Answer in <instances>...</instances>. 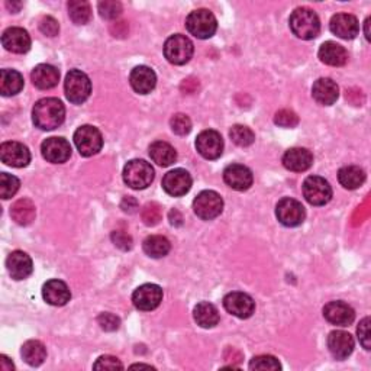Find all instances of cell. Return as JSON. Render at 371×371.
I'll list each match as a JSON object with an SVG mask.
<instances>
[{
    "mask_svg": "<svg viewBox=\"0 0 371 371\" xmlns=\"http://www.w3.org/2000/svg\"><path fill=\"white\" fill-rule=\"evenodd\" d=\"M66 118V108L61 101L55 97H46L38 101L32 110V121L42 131H52L63 125Z\"/></svg>",
    "mask_w": 371,
    "mask_h": 371,
    "instance_id": "1",
    "label": "cell"
},
{
    "mask_svg": "<svg viewBox=\"0 0 371 371\" xmlns=\"http://www.w3.org/2000/svg\"><path fill=\"white\" fill-rule=\"evenodd\" d=\"M290 30L301 39H313L319 35L321 21L309 8H297L290 17Z\"/></svg>",
    "mask_w": 371,
    "mask_h": 371,
    "instance_id": "2",
    "label": "cell"
},
{
    "mask_svg": "<svg viewBox=\"0 0 371 371\" xmlns=\"http://www.w3.org/2000/svg\"><path fill=\"white\" fill-rule=\"evenodd\" d=\"M66 96L71 103L81 105L88 101L92 93V83L88 74L80 70H71L64 81Z\"/></svg>",
    "mask_w": 371,
    "mask_h": 371,
    "instance_id": "3",
    "label": "cell"
},
{
    "mask_svg": "<svg viewBox=\"0 0 371 371\" xmlns=\"http://www.w3.org/2000/svg\"><path fill=\"white\" fill-rule=\"evenodd\" d=\"M186 28H188V31L193 37L199 39H208L215 35L218 30V22L210 10L197 9L192 12L188 19H186Z\"/></svg>",
    "mask_w": 371,
    "mask_h": 371,
    "instance_id": "4",
    "label": "cell"
},
{
    "mask_svg": "<svg viewBox=\"0 0 371 371\" xmlns=\"http://www.w3.org/2000/svg\"><path fill=\"white\" fill-rule=\"evenodd\" d=\"M123 181L131 189H147L154 180V168L144 160H131L123 167Z\"/></svg>",
    "mask_w": 371,
    "mask_h": 371,
    "instance_id": "5",
    "label": "cell"
},
{
    "mask_svg": "<svg viewBox=\"0 0 371 371\" xmlns=\"http://www.w3.org/2000/svg\"><path fill=\"white\" fill-rule=\"evenodd\" d=\"M193 44L192 41L184 35H173L170 37L164 44V55L166 59L174 66H183L189 63L193 55Z\"/></svg>",
    "mask_w": 371,
    "mask_h": 371,
    "instance_id": "6",
    "label": "cell"
},
{
    "mask_svg": "<svg viewBox=\"0 0 371 371\" xmlns=\"http://www.w3.org/2000/svg\"><path fill=\"white\" fill-rule=\"evenodd\" d=\"M74 144L83 157H92L103 147L101 131L92 125H83L74 132Z\"/></svg>",
    "mask_w": 371,
    "mask_h": 371,
    "instance_id": "7",
    "label": "cell"
},
{
    "mask_svg": "<svg viewBox=\"0 0 371 371\" xmlns=\"http://www.w3.org/2000/svg\"><path fill=\"white\" fill-rule=\"evenodd\" d=\"M193 210L203 221H212L218 218L223 210L222 197L213 190H205L199 193L193 202Z\"/></svg>",
    "mask_w": 371,
    "mask_h": 371,
    "instance_id": "8",
    "label": "cell"
},
{
    "mask_svg": "<svg viewBox=\"0 0 371 371\" xmlns=\"http://www.w3.org/2000/svg\"><path fill=\"white\" fill-rule=\"evenodd\" d=\"M303 196L313 206H323L332 199V188L323 177L310 176L303 181Z\"/></svg>",
    "mask_w": 371,
    "mask_h": 371,
    "instance_id": "9",
    "label": "cell"
},
{
    "mask_svg": "<svg viewBox=\"0 0 371 371\" xmlns=\"http://www.w3.org/2000/svg\"><path fill=\"white\" fill-rule=\"evenodd\" d=\"M276 215L280 223H283L284 226L293 228L303 223L306 218V212L301 202L294 201L292 197H284L277 203Z\"/></svg>",
    "mask_w": 371,
    "mask_h": 371,
    "instance_id": "10",
    "label": "cell"
},
{
    "mask_svg": "<svg viewBox=\"0 0 371 371\" xmlns=\"http://www.w3.org/2000/svg\"><path fill=\"white\" fill-rule=\"evenodd\" d=\"M132 302L134 306L139 310H154L163 302V289L157 286V284H142L134 292Z\"/></svg>",
    "mask_w": 371,
    "mask_h": 371,
    "instance_id": "11",
    "label": "cell"
},
{
    "mask_svg": "<svg viewBox=\"0 0 371 371\" xmlns=\"http://www.w3.org/2000/svg\"><path fill=\"white\" fill-rule=\"evenodd\" d=\"M196 148L203 159L206 160H217L222 155L223 151V139L217 131H203L197 135Z\"/></svg>",
    "mask_w": 371,
    "mask_h": 371,
    "instance_id": "12",
    "label": "cell"
},
{
    "mask_svg": "<svg viewBox=\"0 0 371 371\" xmlns=\"http://www.w3.org/2000/svg\"><path fill=\"white\" fill-rule=\"evenodd\" d=\"M223 306L231 315L239 319H247L252 317V313L255 310V303L252 301V297L242 292H232L230 294H226L223 297Z\"/></svg>",
    "mask_w": 371,
    "mask_h": 371,
    "instance_id": "13",
    "label": "cell"
},
{
    "mask_svg": "<svg viewBox=\"0 0 371 371\" xmlns=\"http://www.w3.org/2000/svg\"><path fill=\"white\" fill-rule=\"evenodd\" d=\"M41 152L47 161L54 164H63L71 157V146L64 138L52 137L42 142Z\"/></svg>",
    "mask_w": 371,
    "mask_h": 371,
    "instance_id": "14",
    "label": "cell"
},
{
    "mask_svg": "<svg viewBox=\"0 0 371 371\" xmlns=\"http://www.w3.org/2000/svg\"><path fill=\"white\" fill-rule=\"evenodd\" d=\"M0 159L8 166L21 168L30 164L31 152L21 142L9 141L0 146Z\"/></svg>",
    "mask_w": 371,
    "mask_h": 371,
    "instance_id": "15",
    "label": "cell"
},
{
    "mask_svg": "<svg viewBox=\"0 0 371 371\" xmlns=\"http://www.w3.org/2000/svg\"><path fill=\"white\" fill-rule=\"evenodd\" d=\"M192 188V177L188 171L183 168H176L173 171H170L163 179V189L166 193L174 197L184 196L186 193H189Z\"/></svg>",
    "mask_w": 371,
    "mask_h": 371,
    "instance_id": "16",
    "label": "cell"
},
{
    "mask_svg": "<svg viewBox=\"0 0 371 371\" xmlns=\"http://www.w3.org/2000/svg\"><path fill=\"white\" fill-rule=\"evenodd\" d=\"M223 180L231 189L238 190V192H244L251 188L254 177L248 167L242 164H231V166H228L223 171Z\"/></svg>",
    "mask_w": 371,
    "mask_h": 371,
    "instance_id": "17",
    "label": "cell"
},
{
    "mask_svg": "<svg viewBox=\"0 0 371 371\" xmlns=\"http://www.w3.org/2000/svg\"><path fill=\"white\" fill-rule=\"evenodd\" d=\"M331 32L342 39H352L360 32V23L351 13H338L332 17L331 23Z\"/></svg>",
    "mask_w": 371,
    "mask_h": 371,
    "instance_id": "18",
    "label": "cell"
},
{
    "mask_svg": "<svg viewBox=\"0 0 371 371\" xmlns=\"http://www.w3.org/2000/svg\"><path fill=\"white\" fill-rule=\"evenodd\" d=\"M3 47L15 54H25L31 48V37L22 28H9L2 35Z\"/></svg>",
    "mask_w": 371,
    "mask_h": 371,
    "instance_id": "19",
    "label": "cell"
},
{
    "mask_svg": "<svg viewBox=\"0 0 371 371\" xmlns=\"http://www.w3.org/2000/svg\"><path fill=\"white\" fill-rule=\"evenodd\" d=\"M325 319L337 326H348L354 322L355 312L344 302H330L323 308Z\"/></svg>",
    "mask_w": 371,
    "mask_h": 371,
    "instance_id": "20",
    "label": "cell"
},
{
    "mask_svg": "<svg viewBox=\"0 0 371 371\" xmlns=\"http://www.w3.org/2000/svg\"><path fill=\"white\" fill-rule=\"evenodd\" d=\"M328 348L337 360H345L354 351V338L345 331H334L328 337Z\"/></svg>",
    "mask_w": 371,
    "mask_h": 371,
    "instance_id": "21",
    "label": "cell"
},
{
    "mask_svg": "<svg viewBox=\"0 0 371 371\" xmlns=\"http://www.w3.org/2000/svg\"><path fill=\"white\" fill-rule=\"evenodd\" d=\"M6 267L12 279L23 280L30 277L32 273V260L31 257L23 251H13L6 260Z\"/></svg>",
    "mask_w": 371,
    "mask_h": 371,
    "instance_id": "22",
    "label": "cell"
},
{
    "mask_svg": "<svg viewBox=\"0 0 371 371\" xmlns=\"http://www.w3.org/2000/svg\"><path fill=\"white\" fill-rule=\"evenodd\" d=\"M42 297L52 306H64L70 302L71 292L61 280H50L42 288Z\"/></svg>",
    "mask_w": 371,
    "mask_h": 371,
    "instance_id": "23",
    "label": "cell"
},
{
    "mask_svg": "<svg viewBox=\"0 0 371 371\" xmlns=\"http://www.w3.org/2000/svg\"><path fill=\"white\" fill-rule=\"evenodd\" d=\"M312 96L319 105L331 106L338 101L339 89L334 80L331 79H319L315 81L312 88Z\"/></svg>",
    "mask_w": 371,
    "mask_h": 371,
    "instance_id": "24",
    "label": "cell"
},
{
    "mask_svg": "<svg viewBox=\"0 0 371 371\" xmlns=\"http://www.w3.org/2000/svg\"><path fill=\"white\" fill-rule=\"evenodd\" d=\"M132 89L139 94H148L154 90L157 84V76L154 71L147 66L135 67L130 77Z\"/></svg>",
    "mask_w": 371,
    "mask_h": 371,
    "instance_id": "25",
    "label": "cell"
},
{
    "mask_svg": "<svg viewBox=\"0 0 371 371\" xmlns=\"http://www.w3.org/2000/svg\"><path fill=\"white\" fill-rule=\"evenodd\" d=\"M31 79L35 88L41 90H50L55 88L57 84L60 81V71L57 70L54 66L50 64H39L37 66L32 73Z\"/></svg>",
    "mask_w": 371,
    "mask_h": 371,
    "instance_id": "26",
    "label": "cell"
},
{
    "mask_svg": "<svg viewBox=\"0 0 371 371\" xmlns=\"http://www.w3.org/2000/svg\"><path fill=\"white\" fill-rule=\"evenodd\" d=\"M313 155L306 148H292L283 155V166L290 171L302 173L312 167Z\"/></svg>",
    "mask_w": 371,
    "mask_h": 371,
    "instance_id": "27",
    "label": "cell"
},
{
    "mask_svg": "<svg viewBox=\"0 0 371 371\" xmlns=\"http://www.w3.org/2000/svg\"><path fill=\"white\" fill-rule=\"evenodd\" d=\"M319 59L322 63L332 66V67H342L348 61V52L347 50L337 44L334 41L323 42L319 48Z\"/></svg>",
    "mask_w": 371,
    "mask_h": 371,
    "instance_id": "28",
    "label": "cell"
},
{
    "mask_svg": "<svg viewBox=\"0 0 371 371\" xmlns=\"http://www.w3.org/2000/svg\"><path fill=\"white\" fill-rule=\"evenodd\" d=\"M150 157L154 163L161 167H168L177 160V152L164 141H157L150 147Z\"/></svg>",
    "mask_w": 371,
    "mask_h": 371,
    "instance_id": "29",
    "label": "cell"
},
{
    "mask_svg": "<svg viewBox=\"0 0 371 371\" xmlns=\"http://www.w3.org/2000/svg\"><path fill=\"white\" fill-rule=\"evenodd\" d=\"M338 180L341 183L342 188H345L348 190H355L361 188L365 181V173L364 170L357 167V166H348L342 167L338 171Z\"/></svg>",
    "mask_w": 371,
    "mask_h": 371,
    "instance_id": "30",
    "label": "cell"
},
{
    "mask_svg": "<svg viewBox=\"0 0 371 371\" xmlns=\"http://www.w3.org/2000/svg\"><path fill=\"white\" fill-rule=\"evenodd\" d=\"M23 89V77L17 70H2L0 73V93L3 96H15Z\"/></svg>",
    "mask_w": 371,
    "mask_h": 371,
    "instance_id": "31",
    "label": "cell"
},
{
    "mask_svg": "<svg viewBox=\"0 0 371 371\" xmlns=\"http://www.w3.org/2000/svg\"><path fill=\"white\" fill-rule=\"evenodd\" d=\"M35 205L30 199H19L17 203H13L10 209V217L18 225L26 226L31 225L35 219Z\"/></svg>",
    "mask_w": 371,
    "mask_h": 371,
    "instance_id": "32",
    "label": "cell"
},
{
    "mask_svg": "<svg viewBox=\"0 0 371 371\" xmlns=\"http://www.w3.org/2000/svg\"><path fill=\"white\" fill-rule=\"evenodd\" d=\"M22 357H23V360L30 365L38 367V365H41L42 363H44L46 359H47V348H46L44 344H42V342L31 339V341H28L23 344Z\"/></svg>",
    "mask_w": 371,
    "mask_h": 371,
    "instance_id": "33",
    "label": "cell"
},
{
    "mask_svg": "<svg viewBox=\"0 0 371 371\" xmlns=\"http://www.w3.org/2000/svg\"><path fill=\"white\" fill-rule=\"evenodd\" d=\"M194 321L202 328H213L219 323V312L209 302H202L194 308Z\"/></svg>",
    "mask_w": 371,
    "mask_h": 371,
    "instance_id": "34",
    "label": "cell"
},
{
    "mask_svg": "<svg viewBox=\"0 0 371 371\" xmlns=\"http://www.w3.org/2000/svg\"><path fill=\"white\" fill-rule=\"evenodd\" d=\"M142 248H144L146 254L150 255L151 259H161V257H166L170 252L171 244L166 237L151 235L144 241Z\"/></svg>",
    "mask_w": 371,
    "mask_h": 371,
    "instance_id": "35",
    "label": "cell"
},
{
    "mask_svg": "<svg viewBox=\"0 0 371 371\" xmlns=\"http://www.w3.org/2000/svg\"><path fill=\"white\" fill-rule=\"evenodd\" d=\"M68 15L74 23L84 25L92 19V8L84 0H73L68 2Z\"/></svg>",
    "mask_w": 371,
    "mask_h": 371,
    "instance_id": "36",
    "label": "cell"
},
{
    "mask_svg": "<svg viewBox=\"0 0 371 371\" xmlns=\"http://www.w3.org/2000/svg\"><path fill=\"white\" fill-rule=\"evenodd\" d=\"M230 135L232 141L239 147H250L252 142L255 141L254 132L250 130V128L244 125H235L231 128Z\"/></svg>",
    "mask_w": 371,
    "mask_h": 371,
    "instance_id": "37",
    "label": "cell"
},
{
    "mask_svg": "<svg viewBox=\"0 0 371 371\" xmlns=\"http://www.w3.org/2000/svg\"><path fill=\"white\" fill-rule=\"evenodd\" d=\"M19 186L21 181L15 176L8 173L0 174V196H2V199H5V201L17 194V192L19 190Z\"/></svg>",
    "mask_w": 371,
    "mask_h": 371,
    "instance_id": "38",
    "label": "cell"
},
{
    "mask_svg": "<svg viewBox=\"0 0 371 371\" xmlns=\"http://www.w3.org/2000/svg\"><path fill=\"white\" fill-rule=\"evenodd\" d=\"M141 218L147 226H154L157 223H160V221L163 219V208L155 202L147 203L144 208H142Z\"/></svg>",
    "mask_w": 371,
    "mask_h": 371,
    "instance_id": "39",
    "label": "cell"
},
{
    "mask_svg": "<svg viewBox=\"0 0 371 371\" xmlns=\"http://www.w3.org/2000/svg\"><path fill=\"white\" fill-rule=\"evenodd\" d=\"M250 368L251 370H280L281 365L279 363V360L273 355H259L254 357L250 363Z\"/></svg>",
    "mask_w": 371,
    "mask_h": 371,
    "instance_id": "40",
    "label": "cell"
},
{
    "mask_svg": "<svg viewBox=\"0 0 371 371\" xmlns=\"http://www.w3.org/2000/svg\"><path fill=\"white\" fill-rule=\"evenodd\" d=\"M170 125L171 130L177 135H188L192 131V121L189 119V117L183 115V113H177V115L171 118Z\"/></svg>",
    "mask_w": 371,
    "mask_h": 371,
    "instance_id": "41",
    "label": "cell"
},
{
    "mask_svg": "<svg viewBox=\"0 0 371 371\" xmlns=\"http://www.w3.org/2000/svg\"><path fill=\"white\" fill-rule=\"evenodd\" d=\"M99 13L105 19H117L122 13V5L119 2L105 0V2L99 3Z\"/></svg>",
    "mask_w": 371,
    "mask_h": 371,
    "instance_id": "42",
    "label": "cell"
},
{
    "mask_svg": "<svg viewBox=\"0 0 371 371\" xmlns=\"http://www.w3.org/2000/svg\"><path fill=\"white\" fill-rule=\"evenodd\" d=\"M274 122L276 125L283 126V128H294L299 123V118L294 112L289 109H281L276 113Z\"/></svg>",
    "mask_w": 371,
    "mask_h": 371,
    "instance_id": "43",
    "label": "cell"
},
{
    "mask_svg": "<svg viewBox=\"0 0 371 371\" xmlns=\"http://www.w3.org/2000/svg\"><path fill=\"white\" fill-rule=\"evenodd\" d=\"M94 370H123V364L112 355H102L101 359L93 364Z\"/></svg>",
    "mask_w": 371,
    "mask_h": 371,
    "instance_id": "44",
    "label": "cell"
},
{
    "mask_svg": "<svg viewBox=\"0 0 371 371\" xmlns=\"http://www.w3.org/2000/svg\"><path fill=\"white\" fill-rule=\"evenodd\" d=\"M97 322H99V325H101L102 330L108 331V332L117 331L121 325L119 318L115 315H112V313H102V315L97 318Z\"/></svg>",
    "mask_w": 371,
    "mask_h": 371,
    "instance_id": "45",
    "label": "cell"
},
{
    "mask_svg": "<svg viewBox=\"0 0 371 371\" xmlns=\"http://www.w3.org/2000/svg\"><path fill=\"white\" fill-rule=\"evenodd\" d=\"M370 318H364L360 322L359 330H357V334H359L360 344L364 347V350L371 348V334H370Z\"/></svg>",
    "mask_w": 371,
    "mask_h": 371,
    "instance_id": "46",
    "label": "cell"
},
{
    "mask_svg": "<svg viewBox=\"0 0 371 371\" xmlns=\"http://www.w3.org/2000/svg\"><path fill=\"white\" fill-rule=\"evenodd\" d=\"M39 30H41L42 34H46L48 37H55V35H59L60 25H59V22H57L54 18L46 17L44 19L41 21V23H39Z\"/></svg>",
    "mask_w": 371,
    "mask_h": 371,
    "instance_id": "47",
    "label": "cell"
},
{
    "mask_svg": "<svg viewBox=\"0 0 371 371\" xmlns=\"http://www.w3.org/2000/svg\"><path fill=\"white\" fill-rule=\"evenodd\" d=\"M112 241L115 242V245L119 247L121 250H131L132 248V238L121 231H115L112 234Z\"/></svg>",
    "mask_w": 371,
    "mask_h": 371,
    "instance_id": "48",
    "label": "cell"
},
{
    "mask_svg": "<svg viewBox=\"0 0 371 371\" xmlns=\"http://www.w3.org/2000/svg\"><path fill=\"white\" fill-rule=\"evenodd\" d=\"M223 357H225V361H230L232 364H239L242 361V354L231 347L226 348Z\"/></svg>",
    "mask_w": 371,
    "mask_h": 371,
    "instance_id": "49",
    "label": "cell"
},
{
    "mask_svg": "<svg viewBox=\"0 0 371 371\" xmlns=\"http://www.w3.org/2000/svg\"><path fill=\"white\" fill-rule=\"evenodd\" d=\"M0 368H2V371H13L15 370V365H13V363L6 355H0Z\"/></svg>",
    "mask_w": 371,
    "mask_h": 371,
    "instance_id": "50",
    "label": "cell"
},
{
    "mask_svg": "<svg viewBox=\"0 0 371 371\" xmlns=\"http://www.w3.org/2000/svg\"><path fill=\"white\" fill-rule=\"evenodd\" d=\"M6 6L9 8V9H12V12H18L19 9H21V6H22V3H10V2H8L6 3Z\"/></svg>",
    "mask_w": 371,
    "mask_h": 371,
    "instance_id": "51",
    "label": "cell"
},
{
    "mask_svg": "<svg viewBox=\"0 0 371 371\" xmlns=\"http://www.w3.org/2000/svg\"><path fill=\"white\" fill-rule=\"evenodd\" d=\"M364 28H365V38H367V41H370L371 39V37H370V18L365 19Z\"/></svg>",
    "mask_w": 371,
    "mask_h": 371,
    "instance_id": "52",
    "label": "cell"
},
{
    "mask_svg": "<svg viewBox=\"0 0 371 371\" xmlns=\"http://www.w3.org/2000/svg\"><path fill=\"white\" fill-rule=\"evenodd\" d=\"M151 368V365H146V364H137V365H132V368Z\"/></svg>",
    "mask_w": 371,
    "mask_h": 371,
    "instance_id": "53",
    "label": "cell"
}]
</instances>
